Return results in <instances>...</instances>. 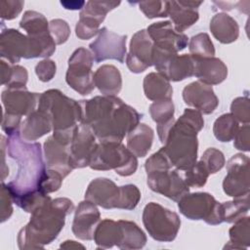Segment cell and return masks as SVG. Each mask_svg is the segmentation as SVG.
<instances>
[{
  "label": "cell",
  "mask_w": 250,
  "mask_h": 250,
  "mask_svg": "<svg viewBox=\"0 0 250 250\" xmlns=\"http://www.w3.org/2000/svg\"><path fill=\"white\" fill-rule=\"evenodd\" d=\"M79 104L80 123L88 125L100 142H122L142 118V114L116 96H96Z\"/></svg>",
  "instance_id": "6da1fadb"
},
{
  "label": "cell",
  "mask_w": 250,
  "mask_h": 250,
  "mask_svg": "<svg viewBox=\"0 0 250 250\" xmlns=\"http://www.w3.org/2000/svg\"><path fill=\"white\" fill-rule=\"evenodd\" d=\"M6 147L9 156L18 162L15 179L6 185L13 201L40 191V185L47 171L46 163L42 158L40 143L25 142L18 132L9 136Z\"/></svg>",
  "instance_id": "7a4b0ae2"
},
{
  "label": "cell",
  "mask_w": 250,
  "mask_h": 250,
  "mask_svg": "<svg viewBox=\"0 0 250 250\" xmlns=\"http://www.w3.org/2000/svg\"><path fill=\"white\" fill-rule=\"evenodd\" d=\"M74 210L65 197L49 198L31 213L29 222L19 231L20 249H39L54 241L63 229L65 217Z\"/></svg>",
  "instance_id": "3957f363"
},
{
  "label": "cell",
  "mask_w": 250,
  "mask_h": 250,
  "mask_svg": "<svg viewBox=\"0 0 250 250\" xmlns=\"http://www.w3.org/2000/svg\"><path fill=\"white\" fill-rule=\"evenodd\" d=\"M203 126L202 113L196 109L186 108L170 128L163 148L172 165L178 170L185 171L196 162L197 133Z\"/></svg>",
  "instance_id": "277c9868"
},
{
  "label": "cell",
  "mask_w": 250,
  "mask_h": 250,
  "mask_svg": "<svg viewBox=\"0 0 250 250\" xmlns=\"http://www.w3.org/2000/svg\"><path fill=\"white\" fill-rule=\"evenodd\" d=\"M44 111L53 125V136L60 142L70 145L73 131L81 120L79 102L68 98L60 90L50 89L40 94L38 108Z\"/></svg>",
  "instance_id": "5b68a950"
},
{
  "label": "cell",
  "mask_w": 250,
  "mask_h": 250,
  "mask_svg": "<svg viewBox=\"0 0 250 250\" xmlns=\"http://www.w3.org/2000/svg\"><path fill=\"white\" fill-rule=\"evenodd\" d=\"M93 170H114L122 177L133 175L138 168V159L121 142H100L92 155Z\"/></svg>",
  "instance_id": "8992f818"
},
{
  "label": "cell",
  "mask_w": 250,
  "mask_h": 250,
  "mask_svg": "<svg viewBox=\"0 0 250 250\" xmlns=\"http://www.w3.org/2000/svg\"><path fill=\"white\" fill-rule=\"evenodd\" d=\"M143 224L154 240L171 242L179 232L181 219L176 212L156 202H149L143 211Z\"/></svg>",
  "instance_id": "52a82bcc"
},
{
  "label": "cell",
  "mask_w": 250,
  "mask_h": 250,
  "mask_svg": "<svg viewBox=\"0 0 250 250\" xmlns=\"http://www.w3.org/2000/svg\"><path fill=\"white\" fill-rule=\"evenodd\" d=\"M93 63V54L83 47L76 49L68 60L65 81L80 95H89L96 87L92 72Z\"/></svg>",
  "instance_id": "ba28073f"
},
{
  "label": "cell",
  "mask_w": 250,
  "mask_h": 250,
  "mask_svg": "<svg viewBox=\"0 0 250 250\" xmlns=\"http://www.w3.org/2000/svg\"><path fill=\"white\" fill-rule=\"evenodd\" d=\"M180 213L189 220H203L206 224H222L220 203L208 192L187 193L178 201Z\"/></svg>",
  "instance_id": "9c48e42d"
},
{
  "label": "cell",
  "mask_w": 250,
  "mask_h": 250,
  "mask_svg": "<svg viewBox=\"0 0 250 250\" xmlns=\"http://www.w3.org/2000/svg\"><path fill=\"white\" fill-rule=\"evenodd\" d=\"M126 35H119L103 27L97 39L89 45L94 61L101 62L105 60H115L123 63L126 57Z\"/></svg>",
  "instance_id": "30bf717a"
},
{
  "label": "cell",
  "mask_w": 250,
  "mask_h": 250,
  "mask_svg": "<svg viewBox=\"0 0 250 250\" xmlns=\"http://www.w3.org/2000/svg\"><path fill=\"white\" fill-rule=\"evenodd\" d=\"M227 175L223 181V189L232 197L249 194V158L242 153L231 156L227 163Z\"/></svg>",
  "instance_id": "8fae6325"
},
{
  "label": "cell",
  "mask_w": 250,
  "mask_h": 250,
  "mask_svg": "<svg viewBox=\"0 0 250 250\" xmlns=\"http://www.w3.org/2000/svg\"><path fill=\"white\" fill-rule=\"evenodd\" d=\"M146 184L148 188L173 201H179L189 192V187L177 170L163 169L146 173Z\"/></svg>",
  "instance_id": "7c38bea8"
},
{
  "label": "cell",
  "mask_w": 250,
  "mask_h": 250,
  "mask_svg": "<svg viewBox=\"0 0 250 250\" xmlns=\"http://www.w3.org/2000/svg\"><path fill=\"white\" fill-rule=\"evenodd\" d=\"M96 140L95 134L88 125L80 123L75 127L69 146L70 165L73 169L89 166L98 146Z\"/></svg>",
  "instance_id": "4fadbf2b"
},
{
  "label": "cell",
  "mask_w": 250,
  "mask_h": 250,
  "mask_svg": "<svg viewBox=\"0 0 250 250\" xmlns=\"http://www.w3.org/2000/svg\"><path fill=\"white\" fill-rule=\"evenodd\" d=\"M153 42L146 29L137 31L130 41V50L126 55V64L133 73H141L152 65Z\"/></svg>",
  "instance_id": "5bb4252c"
},
{
  "label": "cell",
  "mask_w": 250,
  "mask_h": 250,
  "mask_svg": "<svg viewBox=\"0 0 250 250\" xmlns=\"http://www.w3.org/2000/svg\"><path fill=\"white\" fill-rule=\"evenodd\" d=\"M40 94L30 93L26 88H7L2 92L3 114L21 118L35 110Z\"/></svg>",
  "instance_id": "9a60e30c"
},
{
  "label": "cell",
  "mask_w": 250,
  "mask_h": 250,
  "mask_svg": "<svg viewBox=\"0 0 250 250\" xmlns=\"http://www.w3.org/2000/svg\"><path fill=\"white\" fill-rule=\"evenodd\" d=\"M146 31L155 47L174 53L184 50L188 42V36L177 32L169 21L154 22L146 28Z\"/></svg>",
  "instance_id": "2e32d148"
},
{
  "label": "cell",
  "mask_w": 250,
  "mask_h": 250,
  "mask_svg": "<svg viewBox=\"0 0 250 250\" xmlns=\"http://www.w3.org/2000/svg\"><path fill=\"white\" fill-rule=\"evenodd\" d=\"M85 199L104 209H119L120 187L107 178H97L88 185Z\"/></svg>",
  "instance_id": "e0dca14e"
},
{
  "label": "cell",
  "mask_w": 250,
  "mask_h": 250,
  "mask_svg": "<svg viewBox=\"0 0 250 250\" xmlns=\"http://www.w3.org/2000/svg\"><path fill=\"white\" fill-rule=\"evenodd\" d=\"M183 100L188 105L194 107L203 114L212 113L219 104V100L212 86L200 81L191 82L184 88Z\"/></svg>",
  "instance_id": "ac0fdd59"
},
{
  "label": "cell",
  "mask_w": 250,
  "mask_h": 250,
  "mask_svg": "<svg viewBox=\"0 0 250 250\" xmlns=\"http://www.w3.org/2000/svg\"><path fill=\"white\" fill-rule=\"evenodd\" d=\"M0 55L11 64L17 63L21 58L29 59L30 44L27 35L19 30L7 28L0 35Z\"/></svg>",
  "instance_id": "d6986e66"
},
{
  "label": "cell",
  "mask_w": 250,
  "mask_h": 250,
  "mask_svg": "<svg viewBox=\"0 0 250 250\" xmlns=\"http://www.w3.org/2000/svg\"><path fill=\"white\" fill-rule=\"evenodd\" d=\"M100 220L101 214L96 204L86 199L81 201L74 214L71 228L73 234L81 240H92Z\"/></svg>",
  "instance_id": "ffe728a7"
},
{
  "label": "cell",
  "mask_w": 250,
  "mask_h": 250,
  "mask_svg": "<svg viewBox=\"0 0 250 250\" xmlns=\"http://www.w3.org/2000/svg\"><path fill=\"white\" fill-rule=\"evenodd\" d=\"M69 146L58 141L53 135L44 143V157L48 169L56 170L63 178L71 173Z\"/></svg>",
  "instance_id": "44dd1931"
},
{
  "label": "cell",
  "mask_w": 250,
  "mask_h": 250,
  "mask_svg": "<svg viewBox=\"0 0 250 250\" xmlns=\"http://www.w3.org/2000/svg\"><path fill=\"white\" fill-rule=\"evenodd\" d=\"M155 69L169 81H182L194 75V62L190 55L172 54L160 62Z\"/></svg>",
  "instance_id": "7402d4cb"
},
{
  "label": "cell",
  "mask_w": 250,
  "mask_h": 250,
  "mask_svg": "<svg viewBox=\"0 0 250 250\" xmlns=\"http://www.w3.org/2000/svg\"><path fill=\"white\" fill-rule=\"evenodd\" d=\"M201 4L202 2L196 1H168V16L177 32L183 33L198 21L197 8Z\"/></svg>",
  "instance_id": "603a6c76"
},
{
  "label": "cell",
  "mask_w": 250,
  "mask_h": 250,
  "mask_svg": "<svg viewBox=\"0 0 250 250\" xmlns=\"http://www.w3.org/2000/svg\"><path fill=\"white\" fill-rule=\"evenodd\" d=\"M194 75L198 81L207 85L222 83L228 76V67L218 58H193Z\"/></svg>",
  "instance_id": "cb8c5ba5"
},
{
  "label": "cell",
  "mask_w": 250,
  "mask_h": 250,
  "mask_svg": "<svg viewBox=\"0 0 250 250\" xmlns=\"http://www.w3.org/2000/svg\"><path fill=\"white\" fill-rule=\"evenodd\" d=\"M52 130L53 125L48 115L40 109H35L21 122L20 135L23 141L33 142Z\"/></svg>",
  "instance_id": "d4e9b609"
},
{
  "label": "cell",
  "mask_w": 250,
  "mask_h": 250,
  "mask_svg": "<svg viewBox=\"0 0 250 250\" xmlns=\"http://www.w3.org/2000/svg\"><path fill=\"white\" fill-rule=\"evenodd\" d=\"M174 104L172 100L155 101L149 105V113L154 122L157 123V134L161 144L164 145L168 132L175 122Z\"/></svg>",
  "instance_id": "484cf974"
},
{
  "label": "cell",
  "mask_w": 250,
  "mask_h": 250,
  "mask_svg": "<svg viewBox=\"0 0 250 250\" xmlns=\"http://www.w3.org/2000/svg\"><path fill=\"white\" fill-rule=\"evenodd\" d=\"M93 239L97 248L106 249L113 246L118 247L123 239V229L120 220L104 219L101 221L94 231Z\"/></svg>",
  "instance_id": "4316f807"
},
{
  "label": "cell",
  "mask_w": 250,
  "mask_h": 250,
  "mask_svg": "<svg viewBox=\"0 0 250 250\" xmlns=\"http://www.w3.org/2000/svg\"><path fill=\"white\" fill-rule=\"evenodd\" d=\"M95 86L104 96H116L122 88L119 69L112 64H104L94 73Z\"/></svg>",
  "instance_id": "83f0119b"
},
{
  "label": "cell",
  "mask_w": 250,
  "mask_h": 250,
  "mask_svg": "<svg viewBox=\"0 0 250 250\" xmlns=\"http://www.w3.org/2000/svg\"><path fill=\"white\" fill-rule=\"evenodd\" d=\"M210 31L223 44L234 42L239 35L237 21L226 13L216 14L210 21Z\"/></svg>",
  "instance_id": "f1b7e54d"
},
{
  "label": "cell",
  "mask_w": 250,
  "mask_h": 250,
  "mask_svg": "<svg viewBox=\"0 0 250 250\" xmlns=\"http://www.w3.org/2000/svg\"><path fill=\"white\" fill-rule=\"evenodd\" d=\"M154 138L153 130L145 123H139L127 135V148L137 157H145Z\"/></svg>",
  "instance_id": "f546056e"
},
{
  "label": "cell",
  "mask_w": 250,
  "mask_h": 250,
  "mask_svg": "<svg viewBox=\"0 0 250 250\" xmlns=\"http://www.w3.org/2000/svg\"><path fill=\"white\" fill-rule=\"evenodd\" d=\"M144 92L150 101L171 100L173 88L170 81L158 72H150L144 79Z\"/></svg>",
  "instance_id": "4dcf8cb0"
},
{
  "label": "cell",
  "mask_w": 250,
  "mask_h": 250,
  "mask_svg": "<svg viewBox=\"0 0 250 250\" xmlns=\"http://www.w3.org/2000/svg\"><path fill=\"white\" fill-rule=\"evenodd\" d=\"M246 194L241 197H235L231 201L220 203V216L222 223H234L245 217L249 210V200Z\"/></svg>",
  "instance_id": "1f68e13d"
},
{
  "label": "cell",
  "mask_w": 250,
  "mask_h": 250,
  "mask_svg": "<svg viewBox=\"0 0 250 250\" xmlns=\"http://www.w3.org/2000/svg\"><path fill=\"white\" fill-rule=\"evenodd\" d=\"M20 27L24 29L29 37H40L50 34L47 19L35 11H26L23 14L20 21Z\"/></svg>",
  "instance_id": "d6a6232c"
},
{
  "label": "cell",
  "mask_w": 250,
  "mask_h": 250,
  "mask_svg": "<svg viewBox=\"0 0 250 250\" xmlns=\"http://www.w3.org/2000/svg\"><path fill=\"white\" fill-rule=\"evenodd\" d=\"M1 84L8 88H26L27 70L21 65H11L4 60L0 62Z\"/></svg>",
  "instance_id": "836d02e7"
},
{
  "label": "cell",
  "mask_w": 250,
  "mask_h": 250,
  "mask_svg": "<svg viewBox=\"0 0 250 250\" xmlns=\"http://www.w3.org/2000/svg\"><path fill=\"white\" fill-rule=\"evenodd\" d=\"M123 229V239L119 244L120 249H141L146 243V236L142 229L134 222L120 220Z\"/></svg>",
  "instance_id": "e575fe53"
},
{
  "label": "cell",
  "mask_w": 250,
  "mask_h": 250,
  "mask_svg": "<svg viewBox=\"0 0 250 250\" xmlns=\"http://www.w3.org/2000/svg\"><path fill=\"white\" fill-rule=\"evenodd\" d=\"M250 218L245 216L238 221L234 222V225L229 229V241L225 248L242 249L247 248L250 245Z\"/></svg>",
  "instance_id": "d590c367"
},
{
  "label": "cell",
  "mask_w": 250,
  "mask_h": 250,
  "mask_svg": "<svg viewBox=\"0 0 250 250\" xmlns=\"http://www.w3.org/2000/svg\"><path fill=\"white\" fill-rule=\"evenodd\" d=\"M238 121L231 113H225L216 119L213 125V133L217 140L228 143L233 140L238 131Z\"/></svg>",
  "instance_id": "8d00e7d4"
},
{
  "label": "cell",
  "mask_w": 250,
  "mask_h": 250,
  "mask_svg": "<svg viewBox=\"0 0 250 250\" xmlns=\"http://www.w3.org/2000/svg\"><path fill=\"white\" fill-rule=\"evenodd\" d=\"M102 21L100 20L81 10L79 21L75 26L76 36L81 40L91 39L99 33V27Z\"/></svg>",
  "instance_id": "74e56055"
},
{
  "label": "cell",
  "mask_w": 250,
  "mask_h": 250,
  "mask_svg": "<svg viewBox=\"0 0 250 250\" xmlns=\"http://www.w3.org/2000/svg\"><path fill=\"white\" fill-rule=\"evenodd\" d=\"M189 55L193 58H211L215 55L214 45L205 32L198 33L192 36L188 44Z\"/></svg>",
  "instance_id": "f35d334b"
},
{
  "label": "cell",
  "mask_w": 250,
  "mask_h": 250,
  "mask_svg": "<svg viewBox=\"0 0 250 250\" xmlns=\"http://www.w3.org/2000/svg\"><path fill=\"white\" fill-rule=\"evenodd\" d=\"M209 172L201 160L185 170L184 181L189 188H202L209 177Z\"/></svg>",
  "instance_id": "ab89813d"
},
{
  "label": "cell",
  "mask_w": 250,
  "mask_h": 250,
  "mask_svg": "<svg viewBox=\"0 0 250 250\" xmlns=\"http://www.w3.org/2000/svg\"><path fill=\"white\" fill-rule=\"evenodd\" d=\"M141 199V191L137 186L128 184L120 187L119 209L133 210Z\"/></svg>",
  "instance_id": "60d3db41"
},
{
  "label": "cell",
  "mask_w": 250,
  "mask_h": 250,
  "mask_svg": "<svg viewBox=\"0 0 250 250\" xmlns=\"http://www.w3.org/2000/svg\"><path fill=\"white\" fill-rule=\"evenodd\" d=\"M200 160L205 165L209 174H215L219 172L226 164L224 153L215 147L207 148L202 154Z\"/></svg>",
  "instance_id": "b9f144b4"
},
{
  "label": "cell",
  "mask_w": 250,
  "mask_h": 250,
  "mask_svg": "<svg viewBox=\"0 0 250 250\" xmlns=\"http://www.w3.org/2000/svg\"><path fill=\"white\" fill-rule=\"evenodd\" d=\"M139 8L148 19L168 17V1H142Z\"/></svg>",
  "instance_id": "7bdbcfd3"
},
{
  "label": "cell",
  "mask_w": 250,
  "mask_h": 250,
  "mask_svg": "<svg viewBox=\"0 0 250 250\" xmlns=\"http://www.w3.org/2000/svg\"><path fill=\"white\" fill-rule=\"evenodd\" d=\"M230 111L233 117L243 124H249L250 121V104L247 97H238L230 104Z\"/></svg>",
  "instance_id": "ee69618b"
},
{
  "label": "cell",
  "mask_w": 250,
  "mask_h": 250,
  "mask_svg": "<svg viewBox=\"0 0 250 250\" xmlns=\"http://www.w3.org/2000/svg\"><path fill=\"white\" fill-rule=\"evenodd\" d=\"M49 30L57 45H61L66 42L70 35V27L68 23L61 19L52 20L49 22Z\"/></svg>",
  "instance_id": "f6af8a7d"
},
{
  "label": "cell",
  "mask_w": 250,
  "mask_h": 250,
  "mask_svg": "<svg viewBox=\"0 0 250 250\" xmlns=\"http://www.w3.org/2000/svg\"><path fill=\"white\" fill-rule=\"evenodd\" d=\"M62 180L63 177L59 172L47 168L46 174L40 185V191H42L45 194L57 191L58 189H60L62 184Z\"/></svg>",
  "instance_id": "bcb514c9"
},
{
  "label": "cell",
  "mask_w": 250,
  "mask_h": 250,
  "mask_svg": "<svg viewBox=\"0 0 250 250\" xmlns=\"http://www.w3.org/2000/svg\"><path fill=\"white\" fill-rule=\"evenodd\" d=\"M24 5L23 1H1L0 2V17L2 20H13L19 16Z\"/></svg>",
  "instance_id": "7dc6e473"
},
{
  "label": "cell",
  "mask_w": 250,
  "mask_h": 250,
  "mask_svg": "<svg viewBox=\"0 0 250 250\" xmlns=\"http://www.w3.org/2000/svg\"><path fill=\"white\" fill-rule=\"evenodd\" d=\"M56 70L57 66L55 62L49 59H45L35 65V73L38 79L42 82H48L52 80L56 74Z\"/></svg>",
  "instance_id": "c3c4849f"
},
{
  "label": "cell",
  "mask_w": 250,
  "mask_h": 250,
  "mask_svg": "<svg viewBox=\"0 0 250 250\" xmlns=\"http://www.w3.org/2000/svg\"><path fill=\"white\" fill-rule=\"evenodd\" d=\"M13 198L7 188V186L2 182L1 184V195H0V213L1 222L7 221L13 214Z\"/></svg>",
  "instance_id": "681fc988"
},
{
  "label": "cell",
  "mask_w": 250,
  "mask_h": 250,
  "mask_svg": "<svg viewBox=\"0 0 250 250\" xmlns=\"http://www.w3.org/2000/svg\"><path fill=\"white\" fill-rule=\"evenodd\" d=\"M250 127L249 124H244L241 128H238L237 133L235 134L233 140V146L236 149L242 151H249L250 150Z\"/></svg>",
  "instance_id": "f907efd6"
},
{
  "label": "cell",
  "mask_w": 250,
  "mask_h": 250,
  "mask_svg": "<svg viewBox=\"0 0 250 250\" xmlns=\"http://www.w3.org/2000/svg\"><path fill=\"white\" fill-rule=\"evenodd\" d=\"M61 4L64 7V9L67 10H78L81 9L85 6L86 2L84 1H61Z\"/></svg>",
  "instance_id": "816d5d0a"
},
{
  "label": "cell",
  "mask_w": 250,
  "mask_h": 250,
  "mask_svg": "<svg viewBox=\"0 0 250 250\" xmlns=\"http://www.w3.org/2000/svg\"><path fill=\"white\" fill-rule=\"evenodd\" d=\"M60 247L61 248H66V249H69V248L70 249L71 248H82V249H84L85 248L84 245H82V244H80L76 241H73V240H66L63 243H62Z\"/></svg>",
  "instance_id": "f5cc1de1"
}]
</instances>
